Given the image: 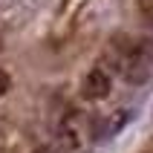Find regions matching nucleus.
I'll use <instances>...</instances> for the list:
<instances>
[{
    "label": "nucleus",
    "instance_id": "nucleus-1",
    "mask_svg": "<svg viewBox=\"0 0 153 153\" xmlns=\"http://www.w3.org/2000/svg\"><path fill=\"white\" fill-rule=\"evenodd\" d=\"M113 90V81L104 69H90L84 75V95L87 98H107Z\"/></svg>",
    "mask_w": 153,
    "mask_h": 153
},
{
    "label": "nucleus",
    "instance_id": "nucleus-2",
    "mask_svg": "<svg viewBox=\"0 0 153 153\" xmlns=\"http://www.w3.org/2000/svg\"><path fill=\"white\" fill-rule=\"evenodd\" d=\"M136 113L133 110H119L116 116H110V119L104 121V130H101V139H107V136H116V133H121V130L130 124V119H133Z\"/></svg>",
    "mask_w": 153,
    "mask_h": 153
},
{
    "label": "nucleus",
    "instance_id": "nucleus-3",
    "mask_svg": "<svg viewBox=\"0 0 153 153\" xmlns=\"http://www.w3.org/2000/svg\"><path fill=\"white\" fill-rule=\"evenodd\" d=\"M142 15L147 17V23L153 26V0H145V6H142Z\"/></svg>",
    "mask_w": 153,
    "mask_h": 153
},
{
    "label": "nucleus",
    "instance_id": "nucleus-4",
    "mask_svg": "<svg viewBox=\"0 0 153 153\" xmlns=\"http://www.w3.org/2000/svg\"><path fill=\"white\" fill-rule=\"evenodd\" d=\"M6 90H9V75L3 72V69H0V95L6 93Z\"/></svg>",
    "mask_w": 153,
    "mask_h": 153
},
{
    "label": "nucleus",
    "instance_id": "nucleus-5",
    "mask_svg": "<svg viewBox=\"0 0 153 153\" xmlns=\"http://www.w3.org/2000/svg\"><path fill=\"white\" fill-rule=\"evenodd\" d=\"M35 153H55V147H52V145H43V147H38Z\"/></svg>",
    "mask_w": 153,
    "mask_h": 153
}]
</instances>
